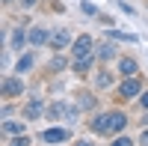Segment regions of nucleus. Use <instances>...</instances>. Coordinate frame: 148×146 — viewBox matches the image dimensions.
<instances>
[{"instance_id":"13","label":"nucleus","mask_w":148,"mask_h":146,"mask_svg":"<svg viewBox=\"0 0 148 146\" xmlns=\"http://www.w3.org/2000/svg\"><path fill=\"white\" fill-rule=\"evenodd\" d=\"M36 63H39V54L36 51H24V54H18V60H15V75H30V72L36 69Z\"/></svg>"},{"instance_id":"6","label":"nucleus","mask_w":148,"mask_h":146,"mask_svg":"<svg viewBox=\"0 0 148 146\" xmlns=\"http://www.w3.org/2000/svg\"><path fill=\"white\" fill-rule=\"evenodd\" d=\"M86 128H89L95 137H110V113H107V111H95V113H89Z\"/></svg>"},{"instance_id":"30","label":"nucleus","mask_w":148,"mask_h":146,"mask_svg":"<svg viewBox=\"0 0 148 146\" xmlns=\"http://www.w3.org/2000/svg\"><path fill=\"white\" fill-rule=\"evenodd\" d=\"M136 122H139V125H142V128H148V111H142V116H139V119H136Z\"/></svg>"},{"instance_id":"11","label":"nucleus","mask_w":148,"mask_h":146,"mask_svg":"<svg viewBox=\"0 0 148 146\" xmlns=\"http://www.w3.org/2000/svg\"><path fill=\"white\" fill-rule=\"evenodd\" d=\"M95 57H98V63H113V60H119L121 54H119V45L113 42V39H104V42H98V48H95Z\"/></svg>"},{"instance_id":"12","label":"nucleus","mask_w":148,"mask_h":146,"mask_svg":"<svg viewBox=\"0 0 148 146\" xmlns=\"http://www.w3.org/2000/svg\"><path fill=\"white\" fill-rule=\"evenodd\" d=\"M95 66H98V57L92 54V57H80V60H71V72L77 78H89V75H95Z\"/></svg>"},{"instance_id":"25","label":"nucleus","mask_w":148,"mask_h":146,"mask_svg":"<svg viewBox=\"0 0 148 146\" xmlns=\"http://www.w3.org/2000/svg\"><path fill=\"white\" fill-rule=\"evenodd\" d=\"M116 6H119L121 12H127V15H133V12H136V9H133L130 3H125V0H116Z\"/></svg>"},{"instance_id":"19","label":"nucleus","mask_w":148,"mask_h":146,"mask_svg":"<svg viewBox=\"0 0 148 146\" xmlns=\"http://www.w3.org/2000/svg\"><path fill=\"white\" fill-rule=\"evenodd\" d=\"M104 39H113V42H127V45H136V42H139V36H136V33H125V30H113V27H110V30L104 33Z\"/></svg>"},{"instance_id":"18","label":"nucleus","mask_w":148,"mask_h":146,"mask_svg":"<svg viewBox=\"0 0 148 146\" xmlns=\"http://www.w3.org/2000/svg\"><path fill=\"white\" fill-rule=\"evenodd\" d=\"M24 45H30V30H24L21 24H18V27L12 30L9 42H6V48H9V51H18V54H21V48H24Z\"/></svg>"},{"instance_id":"22","label":"nucleus","mask_w":148,"mask_h":146,"mask_svg":"<svg viewBox=\"0 0 148 146\" xmlns=\"http://www.w3.org/2000/svg\"><path fill=\"white\" fill-rule=\"evenodd\" d=\"M110 146H136V140H130L127 134H116V137H113V143H110Z\"/></svg>"},{"instance_id":"1","label":"nucleus","mask_w":148,"mask_h":146,"mask_svg":"<svg viewBox=\"0 0 148 146\" xmlns=\"http://www.w3.org/2000/svg\"><path fill=\"white\" fill-rule=\"evenodd\" d=\"M142 92H145L142 75H136V78H119V83H116V95H119L121 104H125V102H139Z\"/></svg>"},{"instance_id":"28","label":"nucleus","mask_w":148,"mask_h":146,"mask_svg":"<svg viewBox=\"0 0 148 146\" xmlns=\"http://www.w3.org/2000/svg\"><path fill=\"white\" fill-rule=\"evenodd\" d=\"M136 143H139V146H148V128L139 131V140H136Z\"/></svg>"},{"instance_id":"23","label":"nucleus","mask_w":148,"mask_h":146,"mask_svg":"<svg viewBox=\"0 0 148 146\" xmlns=\"http://www.w3.org/2000/svg\"><path fill=\"white\" fill-rule=\"evenodd\" d=\"M80 9L86 12V15H92V18L98 15V6H95V3H89V0H83V3H80Z\"/></svg>"},{"instance_id":"3","label":"nucleus","mask_w":148,"mask_h":146,"mask_svg":"<svg viewBox=\"0 0 148 146\" xmlns=\"http://www.w3.org/2000/svg\"><path fill=\"white\" fill-rule=\"evenodd\" d=\"M24 92H27V83H24L21 75H3V81H0V95H3V102L21 99Z\"/></svg>"},{"instance_id":"5","label":"nucleus","mask_w":148,"mask_h":146,"mask_svg":"<svg viewBox=\"0 0 148 146\" xmlns=\"http://www.w3.org/2000/svg\"><path fill=\"white\" fill-rule=\"evenodd\" d=\"M95 48H98V42L92 39V33H77V39H74V45H71V60L92 57Z\"/></svg>"},{"instance_id":"10","label":"nucleus","mask_w":148,"mask_h":146,"mask_svg":"<svg viewBox=\"0 0 148 146\" xmlns=\"http://www.w3.org/2000/svg\"><path fill=\"white\" fill-rule=\"evenodd\" d=\"M116 72H119V78H136L139 75V60L130 57V54H121L116 60Z\"/></svg>"},{"instance_id":"8","label":"nucleus","mask_w":148,"mask_h":146,"mask_svg":"<svg viewBox=\"0 0 148 146\" xmlns=\"http://www.w3.org/2000/svg\"><path fill=\"white\" fill-rule=\"evenodd\" d=\"M74 39H77V36L71 33V27H56L53 30V39H51V51L53 54H62L65 48L74 45Z\"/></svg>"},{"instance_id":"26","label":"nucleus","mask_w":148,"mask_h":146,"mask_svg":"<svg viewBox=\"0 0 148 146\" xmlns=\"http://www.w3.org/2000/svg\"><path fill=\"white\" fill-rule=\"evenodd\" d=\"M12 113H15V107H12V102H3V119H12Z\"/></svg>"},{"instance_id":"15","label":"nucleus","mask_w":148,"mask_h":146,"mask_svg":"<svg viewBox=\"0 0 148 146\" xmlns=\"http://www.w3.org/2000/svg\"><path fill=\"white\" fill-rule=\"evenodd\" d=\"M74 104H77L83 113H95L98 111V95L92 90H80L77 95H74Z\"/></svg>"},{"instance_id":"24","label":"nucleus","mask_w":148,"mask_h":146,"mask_svg":"<svg viewBox=\"0 0 148 146\" xmlns=\"http://www.w3.org/2000/svg\"><path fill=\"white\" fill-rule=\"evenodd\" d=\"M18 3H21V9H24V12H30V9L39 6V0H18Z\"/></svg>"},{"instance_id":"16","label":"nucleus","mask_w":148,"mask_h":146,"mask_svg":"<svg viewBox=\"0 0 148 146\" xmlns=\"http://www.w3.org/2000/svg\"><path fill=\"white\" fill-rule=\"evenodd\" d=\"M68 99H56L47 104V111H45V119H51V122H59V119H65L68 116Z\"/></svg>"},{"instance_id":"27","label":"nucleus","mask_w":148,"mask_h":146,"mask_svg":"<svg viewBox=\"0 0 148 146\" xmlns=\"http://www.w3.org/2000/svg\"><path fill=\"white\" fill-rule=\"evenodd\" d=\"M139 111H148V87H145V92L139 95Z\"/></svg>"},{"instance_id":"20","label":"nucleus","mask_w":148,"mask_h":146,"mask_svg":"<svg viewBox=\"0 0 148 146\" xmlns=\"http://www.w3.org/2000/svg\"><path fill=\"white\" fill-rule=\"evenodd\" d=\"M51 75H59V72H68V60L62 57V54H53L51 60H47V66H45Z\"/></svg>"},{"instance_id":"4","label":"nucleus","mask_w":148,"mask_h":146,"mask_svg":"<svg viewBox=\"0 0 148 146\" xmlns=\"http://www.w3.org/2000/svg\"><path fill=\"white\" fill-rule=\"evenodd\" d=\"M45 95H27V102L21 104V119H27V122H36V119H45Z\"/></svg>"},{"instance_id":"21","label":"nucleus","mask_w":148,"mask_h":146,"mask_svg":"<svg viewBox=\"0 0 148 146\" xmlns=\"http://www.w3.org/2000/svg\"><path fill=\"white\" fill-rule=\"evenodd\" d=\"M9 146H36L30 134H18V137H9Z\"/></svg>"},{"instance_id":"17","label":"nucleus","mask_w":148,"mask_h":146,"mask_svg":"<svg viewBox=\"0 0 148 146\" xmlns=\"http://www.w3.org/2000/svg\"><path fill=\"white\" fill-rule=\"evenodd\" d=\"M0 134L3 137H18V134H27V119H3V125H0Z\"/></svg>"},{"instance_id":"2","label":"nucleus","mask_w":148,"mask_h":146,"mask_svg":"<svg viewBox=\"0 0 148 146\" xmlns=\"http://www.w3.org/2000/svg\"><path fill=\"white\" fill-rule=\"evenodd\" d=\"M39 143H45V146H62V143H71V125H47V128H42Z\"/></svg>"},{"instance_id":"7","label":"nucleus","mask_w":148,"mask_h":146,"mask_svg":"<svg viewBox=\"0 0 148 146\" xmlns=\"http://www.w3.org/2000/svg\"><path fill=\"white\" fill-rule=\"evenodd\" d=\"M116 75L119 72L116 69H110V66H101V69H95V75H92V87L95 90H113L116 87Z\"/></svg>"},{"instance_id":"31","label":"nucleus","mask_w":148,"mask_h":146,"mask_svg":"<svg viewBox=\"0 0 148 146\" xmlns=\"http://www.w3.org/2000/svg\"><path fill=\"white\" fill-rule=\"evenodd\" d=\"M12 3H18V0H3V6H12Z\"/></svg>"},{"instance_id":"14","label":"nucleus","mask_w":148,"mask_h":146,"mask_svg":"<svg viewBox=\"0 0 148 146\" xmlns=\"http://www.w3.org/2000/svg\"><path fill=\"white\" fill-rule=\"evenodd\" d=\"M107 113H110V137L125 134V128H127V122H130V119H127V113L121 111V107H119V111L113 107V111H107Z\"/></svg>"},{"instance_id":"9","label":"nucleus","mask_w":148,"mask_h":146,"mask_svg":"<svg viewBox=\"0 0 148 146\" xmlns=\"http://www.w3.org/2000/svg\"><path fill=\"white\" fill-rule=\"evenodd\" d=\"M51 39H53V30H47L45 24H33L30 27V48H51Z\"/></svg>"},{"instance_id":"29","label":"nucleus","mask_w":148,"mask_h":146,"mask_svg":"<svg viewBox=\"0 0 148 146\" xmlns=\"http://www.w3.org/2000/svg\"><path fill=\"white\" fill-rule=\"evenodd\" d=\"M74 146H95L89 137H80V140H74Z\"/></svg>"},{"instance_id":"32","label":"nucleus","mask_w":148,"mask_h":146,"mask_svg":"<svg viewBox=\"0 0 148 146\" xmlns=\"http://www.w3.org/2000/svg\"><path fill=\"white\" fill-rule=\"evenodd\" d=\"M42 146H45V143H42Z\"/></svg>"}]
</instances>
